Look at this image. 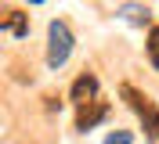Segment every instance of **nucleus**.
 <instances>
[{"label":"nucleus","mask_w":159,"mask_h":144,"mask_svg":"<svg viewBox=\"0 0 159 144\" xmlns=\"http://www.w3.org/2000/svg\"><path fill=\"white\" fill-rule=\"evenodd\" d=\"M4 29H7V33H15V36H25V33H29V22H25V15H22V11H11L7 18H4Z\"/></svg>","instance_id":"nucleus-5"},{"label":"nucleus","mask_w":159,"mask_h":144,"mask_svg":"<svg viewBox=\"0 0 159 144\" xmlns=\"http://www.w3.org/2000/svg\"><path fill=\"white\" fill-rule=\"evenodd\" d=\"M119 94H123V97L130 101V108H134V112H138L141 119H145L148 133H152V137L159 141V112H156V105H152V101H148L145 94H138V90H134L130 83H123V86H119Z\"/></svg>","instance_id":"nucleus-2"},{"label":"nucleus","mask_w":159,"mask_h":144,"mask_svg":"<svg viewBox=\"0 0 159 144\" xmlns=\"http://www.w3.org/2000/svg\"><path fill=\"white\" fill-rule=\"evenodd\" d=\"M72 101H76L80 108L90 105V101H98V79L90 76V72H83V76L72 83Z\"/></svg>","instance_id":"nucleus-4"},{"label":"nucleus","mask_w":159,"mask_h":144,"mask_svg":"<svg viewBox=\"0 0 159 144\" xmlns=\"http://www.w3.org/2000/svg\"><path fill=\"white\" fill-rule=\"evenodd\" d=\"M47 40H51V43H47V65L51 68L65 65L69 54H72V33H69V25H65V22H51Z\"/></svg>","instance_id":"nucleus-1"},{"label":"nucleus","mask_w":159,"mask_h":144,"mask_svg":"<svg viewBox=\"0 0 159 144\" xmlns=\"http://www.w3.org/2000/svg\"><path fill=\"white\" fill-rule=\"evenodd\" d=\"M148 58H152V65L159 68V29L148 33Z\"/></svg>","instance_id":"nucleus-6"},{"label":"nucleus","mask_w":159,"mask_h":144,"mask_svg":"<svg viewBox=\"0 0 159 144\" xmlns=\"http://www.w3.org/2000/svg\"><path fill=\"white\" fill-rule=\"evenodd\" d=\"M105 144H134V137L127 133V130H119V133H109V141Z\"/></svg>","instance_id":"nucleus-7"},{"label":"nucleus","mask_w":159,"mask_h":144,"mask_svg":"<svg viewBox=\"0 0 159 144\" xmlns=\"http://www.w3.org/2000/svg\"><path fill=\"white\" fill-rule=\"evenodd\" d=\"M105 115H109V105H105V101H90V105H83V108L76 112V130H90V126H98Z\"/></svg>","instance_id":"nucleus-3"}]
</instances>
